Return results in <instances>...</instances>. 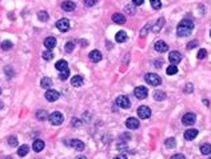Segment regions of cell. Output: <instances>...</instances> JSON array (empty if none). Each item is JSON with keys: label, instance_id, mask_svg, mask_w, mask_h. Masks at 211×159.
Returning a JSON list of instances; mask_svg holds the SVG:
<instances>
[{"label": "cell", "instance_id": "24", "mask_svg": "<svg viewBox=\"0 0 211 159\" xmlns=\"http://www.w3.org/2000/svg\"><path fill=\"white\" fill-rule=\"evenodd\" d=\"M200 153L202 155H210L211 154V144L210 143H205L200 146Z\"/></svg>", "mask_w": 211, "mask_h": 159}, {"label": "cell", "instance_id": "27", "mask_svg": "<svg viewBox=\"0 0 211 159\" xmlns=\"http://www.w3.org/2000/svg\"><path fill=\"white\" fill-rule=\"evenodd\" d=\"M166 72H167V75H175V74H178V67L175 64H171V66L167 67Z\"/></svg>", "mask_w": 211, "mask_h": 159}, {"label": "cell", "instance_id": "41", "mask_svg": "<svg viewBox=\"0 0 211 159\" xmlns=\"http://www.w3.org/2000/svg\"><path fill=\"white\" fill-rule=\"evenodd\" d=\"M192 90H194V86H192V84H191V83H187L186 87H185V92H186V94H191Z\"/></svg>", "mask_w": 211, "mask_h": 159}, {"label": "cell", "instance_id": "44", "mask_svg": "<svg viewBox=\"0 0 211 159\" xmlns=\"http://www.w3.org/2000/svg\"><path fill=\"white\" fill-rule=\"evenodd\" d=\"M194 47H198V42H196V40H194V42H190L189 44H187V48H189V50H192Z\"/></svg>", "mask_w": 211, "mask_h": 159}, {"label": "cell", "instance_id": "8", "mask_svg": "<svg viewBox=\"0 0 211 159\" xmlns=\"http://www.w3.org/2000/svg\"><path fill=\"white\" fill-rule=\"evenodd\" d=\"M56 27H58L59 31L67 32L70 29V22H68V19H59L58 22H56Z\"/></svg>", "mask_w": 211, "mask_h": 159}, {"label": "cell", "instance_id": "15", "mask_svg": "<svg viewBox=\"0 0 211 159\" xmlns=\"http://www.w3.org/2000/svg\"><path fill=\"white\" fill-rule=\"evenodd\" d=\"M70 144H71V147H73L75 150H78V151H83V150H84V147H86L84 142H82L79 139H72L71 142H70Z\"/></svg>", "mask_w": 211, "mask_h": 159}, {"label": "cell", "instance_id": "9", "mask_svg": "<svg viewBox=\"0 0 211 159\" xmlns=\"http://www.w3.org/2000/svg\"><path fill=\"white\" fill-rule=\"evenodd\" d=\"M59 96H60V94L58 92V91H55V90L46 91V99L48 100V102H56V100L59 99Z\"/></svg>", "mask_w": 211, "mask_h": 159}, {"label": "cell", "instance_id": "18", "mask_svg": "<svg viewBox=\"0 0 211 159\" xmlns=\"http://www.w3.org/2000/svg\"><path fill=\"white\" fill-rule=\"evenodd\" d=\"M90 60L94 63H98L102 60V54H100V51H98V50H94V51L90 52Z\"/></svg>", "mask_w": 211, "mask_h": 159}, {"label": "cell", "instance_id": "53", "mask_svg": "<svg viewBox=\"0 0 211 159\" xmlns=\"http://www.w3.org/2000/svg\"><path fill=\"white\" fill-rule=\"evenodd\" d=\"M3 106H4V104H3V102H0V110L3 108Z\"/></svg>", "mask_w": 211, "mask_h": 159}, {"label": "cell", "instance_id": "3", "mask_svg": "<svg viewBox=\"0 0 211 159\" xmlns=\"http://www.w3.org/2000/svg\"><path fill=\"white\" fill-rule=\"evenodd\" d=\"M48 119H49V123L53 124V126H59V124H62L63 123V114L62 112H59V111H55V112H52L51 115L48 116Z\"/></svg>", "mask_w": 211, "mask_h": 159}, {"label": "cell", "instance_id": "39", "mask_svg": "<svg viewBox=\"0 0 211 159\" xmlns=\"http://www.w3.org/2000/svg\"><path fill=\"white\" fill-rule=\"evenodd\" d=\"M71 124H72L73 127H80V126H82V120L78 119V118H72Z\"/></svg>", "mask_w": 211, "mask_h": 159}, {"label": "cell", "instance_id": "16", "mask_svg": "<svg viewBox=\"0 0 211 159\" xmlns=\"http://www.w3.org/2000/svg\"><path fill=\"white\" fill-rule=\"evenodd\" d=\"M44 146H46V143L42 139H36V140H33V143H32V150L35 151V153H40V151L44 148Z\"/></svg>", "mask_w": 211, "mask_h": 159}, {"label": "cell", "instance_id": "1", "mask_svg": "<svg viewBox=\"0 0 211 159\" xmlns=\"http://www.w3.org/2000/svg\"><path fill=\"white\" fill-rule=\"evenodd\" d=\"M192 29H194V23L189 19H185V20H182V22L179 23L178 28H176V35H178L179 38L189 36V35H191Z\"/></svg>", "mask_w": 211, "mask_h": 159}, {"label": "cell", "instance_id": "23", "mask_svg": "<svg viewBox=\"0 0 211 159\" xmlns=\"http://www.w3.org/2000/svg\"><path fill=\"white\" fill-rule=\"evenodd\" d=\"M154 99H155L156 102H163V100L166 99V92L165 91H155V92H154Z\"/></svg>", "mask_w": 211, "mask_h": 159}, {"label": "cell", "instance_id": "35", "mask_svg": "<svg viewBox=\"0 0 211 159\" xmlns=\"http://www.w3.org/2000/svg\"><path fill=\"white\" fill-rule=\"evenodd\" d=\"M8 144H9V146H11V147H16V146H18V139H16V137H13V135H12V137H9L8 138Z\"/></svg>", "mask_w": 211, "mask_h": 159}, {"label": "cell", "instance_id": "4", "mask_svg": "<svg viewBox=\"0 0 211 159\" xmlns=\"http://www.w3.org/2000/svg\"><path fill=\"white\" fill-rule=\"evenodd\" d=\"M134 95H135L138 99H146L147 95H148V90L146 88L145 86H139V87H136L135 90H134Z\"/></svg>", "mask_w": 211, "mask_h": 159}, {"label": "cell", "instance_id": "28", "mask_svg": "<svg viewBox=\"0 0 211 159\" xmlns=\"http://www.w3.org/2000/svg\"><path fill=\"white\" fill-rule=\"evenodd\" d=\"M36 118H38L39 120H46L47 118H48V115H47V112L44 110H39V111H36Z\"/></svg>", "mask_w": 211, "mask_h": 159}, {"label": "cell", "instance_id": "26", "mask_svg": "<svg viewBox=\"0 0 211 159\" xmlns=\"http://www.w3.org/2000/svg\"><path fill=\"white\" fill-rule=\"evenodd\" d=\"M55 67H56V70L63 71V70H67V68H68V63H67L66 60H59V62H56Z\"/></svg>", "mask_w": 211, "mask_h": 159}, {"label": "cell", "instance_id": "57", "mask_svg": "<svg viewBox=\"0 0 211 159\" xmlns=\"http://www.w3.org/2000/svg\"><path fill=\"white\" fill-rule=\"evenodd\" d=\"M209 159H211V157H210V158H209Z\"/></svg>", "mask_w": 211, "mask_h": 159}, {"label": "cell", "instance_id": "51", "mask_svg": "<svg viewBox=\"0 0 211 159\" xmlns=\"http://www.w3.org/2000/svg\"><path fill=\"white\" fill-rule=\"evenodd\" d=\"M126 12H130V13H132V12H134V9H132V8H130V7L127 5V7H126Z\"/></svg>", "mask_w": 211, "mask_h": 159}, {"label": "cell", "instance_id": "2", "mask_svg": "<svg viewBox=\"0 0 211 159\" xmlns=\"http://www.w3.org/2000/svg\"><path fill=\"white\" fill-rule=\"evenodd\" d=\"M145 80L150 84V86H154V87L160 86V84H162V78H160L159 75H156V74H152V72L146 74V75H145Z\"/></svg>", "mask_w": 211, "mask_h": 159}, {"label": "cell", "instance_id": "6", "mask_svg": "<svg viewBox=\"0 0 211 159\" xmlns=\"http://www.w3.org/2000/svg\"><path fill=\"white\" fill-rule=\"evenodd\" d=\"M138 116L140 118V119H148L150 116H151V110H150V107L147 106H140L138 107Z\"/></svg>", "mask_w": 211, "mask_h": 159}, {"label": "cell", "instance_id": "20", "mask_svg": "<svg viewBox=\"0 0 211 159\" xmlns=\"http://www.w3.org/2000/svg\"><path fill=\"white\" fill-rule=\"evenodd\" d=\"M112 22H115L116 24H124L126 23V16L123 13H114L112 15Z\"/></svg>", "mask_w": 211, "mask_h": 159}, {"label": "cell", "instance_id": "22", "mask_svg": "<svg viewBox=\"0 0 211 159\" xmlns=\"http://www.w3.org/2000/svg\"><path fill=\"white\" fill-rule=\"evenodd\" d=\"M127 33L124 32V31H119V32H116V35H115V40L118 43H124L126 40H127Z\"/></svg>", "mask_w": 211, "mask_h": 159}, {"label": "cell", "instance_id": "49", "mask_svg": "<svg viewBox=\"0 0 211 159\" xmlns=\"http://www.w3.org/2000/svg\"><path fill=\"white\" fill-rule=\"evenodd\" d=\"M120 139H126V140H128V139H130V135H128V134H123L122 137H120Z\"/></svg>", "mask_w": 211, "mask_h": 159}, {"label": "cell", "instance_id": "13", "mask_svg": "<svg viewBox=\"0 0 211 159\" xmlns=\"http://www.w3.org/2000/svg\"><path fill=\"white\" fill-rule=\"evenodd\" d=\"M154 48H155L158 52H167V50H168V46H167V43L163 42V40H158V42H155V46H154Z\"/></svg>", "mask_w": 211, "mask_h": 159}, {"label": "cell", "instance_id": "40", "mask_svg": "<svg viewBox=\"0 0 211 159\" xmlns=\"http://www.w3.org/2000/svg\"><path fill=\"white\" fill-rule=\"evenodd\" d=\"M4 72H5V75H7V76H13L12 67H9V66H5V67H4Z\"/></svg>", "mask_w": 211, "mask_h": 159}, {"label": "cell", "instance_id": "38", "mask_svg": "<svg viewBox=\"0 0 211 159\" xmlns=\"http://www.w3.org/2000/svg\"><path fill=\"white\" fill-rule=\"evenodd\" d=\"M163 23H165V19H160V20H158L156 22V26H155V28H154V32H158V31H160L162 29V26H163Z\"/></svg>", "mask_w": 211, "mask_h": 159}, {"label": "cell", "instance_id": "32", "mask_svg": "<svg viewBox=\"0 0 211 159\" xmlns=\"http://www.w3.org/2000/svg\"><path fill=\"white\" fill-rule=\"evenodd\" d=\"M38 18H39V20H42V22H47V20H48V13L46 11H39Z\"/></svg>", "mask_w": 211, "mask_h": 159}, {"label": "cell", "instance_id": "21", "mask_svg": "<svg viewBox=\"0 0 211 159\" xmlns=\"http://www.w3.org/2000/svg\"><path fill=\"white\" fill-rule=\"evenodd\" d=\"M28 151H29V146L28 144H22L19 148H18V155L20 158H23V157H26L27 154H28Z\"/></svg>", "mask_w": 211, "mask_h": 159}, {"label": "cell", "instance_id": "30", "mask_svg": "<svg viewBox=\"0 0 211 159\" xmlns=\"http://www.w3.org/2000/svg\"><path fill=\"white\" fill-rule=\"evenodd\" d=\"M13 47V44L9 40H4V42L2 43V50H4V51H8V50H11Z\"/></svg>", "mask_w": 211, "mask_h": 159}, {"label": "cell", "instance_id": "56", "mask_svg": "<svg viewBox=\"0 0 211 159\" xmlns=\"http://www.w3.org/2000/svg\"><path fill=\"white\" fill-rule=\"evenodd\" d=\"M210 36H211V31H210Z\"/></svg>", "mask_w": 211, "mask_h": 159}, {"label": "cell", "instance_id": "42", "mask_svg": "<svg viewBox=\"0 0 211 159\" xmlns=\"http://www.w3.org/2000/svg\"><path fill=\"white\" fill-rule=\"evenodd\" d=\"M150 29H151V26H150V24H146V26H145V28H143V31L140 32V36H146L147 31H150Z\"/></svg>", "mask_w": 211, "mask_h": 159}, {"label": "cell", "instance_id": "54", "mask_svg": "<svg viewBox=\"0 0 211 159\" xmlns=\"http://www.w3.org/2000/svg\"><path fill=\"white\" fill-rule=\"evenodd\" d=\"M4 159H12L11 157H7V158H4Z\"/></svg>", "mask_w": 211, "mask_h": 159}, {"label": "cell", "instance_id": "52", "mask_svg": "<svg viewBox=\"0 0 211 159\" xmlns=\"http://www.w3.org/2000/svg\"><path fill=\"white\" fill-rule=\"evenodd\" d=\"M75 159H87V158L84 157V155H78V157H76Z\"/></svg>", "mask_w": 211, "mask_h": 159}, {"label": "cell", "instance_id": "19", "mask_svg": "<svg viewBox=\"0 0 211 159\" xmlns=\"http://www.w3.org/2000/svg\"><path fill=\"white\" fill-rule=\"evenodd\" d=\"M83 83H84V79H83V76L75 75V76L71 78V84H72V87H80V86H83Z\"/></svg>", "mask_w": 211, "mask_h": 159}, {"label": "cell", "instance_id": "14", "mask_svg": "<svg viewBox=\"0 0 211 159\" xmlns=\"http://www.w3.org/2000/svg\"><path fill=\"white\" fill-rule=\"evenodd\" d=\"M62 8L64 9L66 12H72L73 9L76 8V4L73 2H71V0H66V2L62 3Z\"/></svg>", "mask_w": 211, "mask_h": 159}, {"label": "cell", "instance_id": "43", "mask_svg": "<svg viewBox=\"0 0 211 159\" xmlns=\"http://www.w3.org/2000/svg\"><path fill=\"white\" fill-rule=\"evenodd\" d=\"M96 2H98V0H84V4L87 7H92V5L96 4Z\"/></svg>", "mask_w": 211, "mask_h": 159}, {"label": "cell", "instance_id": "36", "mask_svg": "<svg viewBox=\"0 0 211 159\" xmlns=\"http://www.w3.org/2000/svg\"><path fill=\"white\" fill-rule=\"evenodd\" d=\"M196 56H198V59H199V60L206 59V57H207V51H206L205 48H200L199 51H198V55H196Z\"/></svg>", "mask_w": 211, "mask_h": 159}, {"label": "cell", "instance_id": "55", "mask_svg": "<svg viewBox=\"0 0 211 159\" xmlns=\"http://www.w3.org/2000/svg\"><path fill=\"white\" fill-rule=\"evenodd\" d=\"M0 94H2V88H0Z\"/></svg>", "mask_w": 211, "mask_h": 159}, {"label": "cell", "instance_id": "37", "mask_svg": "<svg viewBox=\"0 0 211 159\" xmlns=\"http://www.w3.org/2000/svg\"><path fill=\"white\" fill-rule=\"evenodd\" d=\"M52 57H53V54H52V51H49V50H47V51L43 52V59L44 60H51Z\"/></svg>", "mask_w": 211, "mask_h": 159}, {"label": "cell", "instance_id": "31", "mask_svg": "<svg viewBox=\"0 0 211 159\" xmlns=\"http://www.w3.org/2000/svg\"><path fill=\"white\" fill-rule=\"evenodd\" d=\"M68 76H70V70L68 68L63 70V71H60V72H59V79L60 80H66Z\"/></svg>", "mask_w": 211, "mask_h": 159}, {"label": "cell", "instance_id": "48", "mask_svg": "<svg viewBox=\"0 0 211 159\" xmlns=\"http://www.w3.org/2000/svg\"><path fill=\"white\" fill-rule=\"evenodd\" d=\"M162 60H156V62L155 63H154V66H155V67H159V68H160V67H162Z\"/></svg>", "mask_w": 211, "mask_h": 159}, {"label": "cell", "instance_id": "25", "mask_svg": "<svg viewBox=\"0 0 211 159\" xmlns=\"http://www.w3.org/2000/svg\"><path fill=\"white\" fill-rule=\"evenodd\" d=\"M40 86H42L43 88L48 90L49 87L52 86V80L49 79V78H43V79H42V82H40Z\"/></svg>", "mask_w": 211, "mask_h": 159}, {"label": "cell", "instance_id": "11", "mask_svg": "<svg viewBox=\"0 0 211 159\" xmlns=\"http://www.w3.org/2000/svg\"><path fill=\"white\" fill-rule=\"evenodd\" d=\"M198 130L195 128H189V130L185 131V139L186 140H194L196 137H198Z\"/></svg>", "mask_w": 211, "mask_h": 159}, {"label": "cell", "instance_id": "7", "mask_svg": "<svg viewBox=\"0 0 211 159\" xmlns=\"http://www.w3.org/2000/svg\"><path fill=\"white\" fill-rule=\"evenodd\" d=\"M195 120H196L195 114H194V112H187L185 116H183L182 123L185 124V126H192V124L195 123Z\"/></svg>", "mask_w": 211, "mask_h": 159}, {"label": "cell", "instance_id": "47", "mask_svg": "<svg viewBox=\"0 0 211 159\" xmlns=\"http://www.w3.org/2000/svg\"><path fill=\"white\" fill-rule=\"evenodd\" d=\"M132 3L135 5H142L143 3H145V0H132Z\"/></svg>", "mask_w": 211, "mask_h": 159}, {"label": "cell", "instance_id": "12", "mask_svg": "<svg viewBox=\"0 0 211 159\" xmlns=\"http://www.w3.org/2000/svg\"><path fill=\"white\" fill-rule=\"evenodd\" d=\"M126 127L130 130H136V128H139V120L136 118H128L126 120Z\"/></svg>", "mask_w": 211, "mask_h": 159}, {"label": "cell", "instance_id": "33", "mask_svg": "<svg viewBox=\"0 0 211 159\" xmlns=\"http://www.w3.org/2000/svg\"><path fill=\"white\" fill-rule=\"evenodd\" d=\"M73 48H75V44H73V42H68V43H66V46H64L66 52L71 54V52L73 51Z\"/></svg>", "mask_w": 211, "mask_h": 159}, {"label": "cell", "instance_id": "45", "mask_svg": "<svg viewBox=\"0 0 211 159\" xmlns=\"http://www.w3.org/2000/svg\"><path fill=\"white\" fill-rule=\"evenodd\" d=\"M170 159H186V158H185V155L183 154H175V155H172Z\"/></svg>", "mask_w": 211, "mask_h": 159}, {"label": "cell", "instance_id": "34", "mask_svg": "<svg viewBox=\"0 0 211 159\" xmlns=\"http://www.w3.org/2000/svg\"><path fill=\"white\" fill-rule=\"evenodd\" d=\"M151 2V5L154 9H160L162 8V2L160 0H150Z\"/></svg>", "mask_w": 211, "mask_h": 159}, {"label": "cell", "instance_id": "17", "mask_svg": "<svg viewBox=\"0 0 211 159\" xmlns=\"http://www.w3.org/2000/svg\"><path fill=\"white\" fill-rule=\"evenodd\" d=\"M56 46V39L53 38V36H48V38H46L44 40V47L47 50H49V51H52V48Z\"/></svg>", "mask_w": 211, "mask_h": 159}, {"label": "cell", "instance_id": "10", "mask_svg": "<svg viewBox=\"0 0 211 159\" xmlns=\"http://www.w3.org/2000/svg\"><path fill=\"white\" fill-rule=\"evenodd\" d=\"M168 60L171 64H175L176 66V64L180 63V60H182V55H180L178 51H171L168 55Z\"/></svg>", "mask_w": 211, "mask_h": 159}, {"label": "cell", "instance_id": "50", "mask_svg": "<svg viewBox=\"0 0 211 159\" xmlns=\"http://www.w3.org/2000/svg\"><path fill=\"white\" fill-rule=\"evenodd\" d=\"M114 159H127V155H116Z\"/></svg>", "mask_w": 211, "mask_h": 159}, {"label": "cell", "instance_id": "5", "mask_svg": "<svg viewBox=\"0 0 211 159\" xmlns=\"http://www.w3.org/2000/svg\"><path fill=\"white\" fill-rule=\"evenodd\" d=\"M116 104H118L119 107L124 108V110L131 107V102H130L128 96H124V95H120V96L116 98Z\"/></svg>", "mask_w": 211, "mask_h": 159}, {"label": "cell", "instance_id": "29", "mask_svg": "<svg viewBox=\"0 0 211 159\" xmlns=\"http://www.w3.org/2000/svg\"><path fill=\"white\" fill-rule=\"evenodd\" d=\"M165 144H166L167 148H174V147L176 146V140L174 139V138H168V139H166Z\"/></svg>", "mask_w": 211, "mask_h": 159}, {"label": "cell", "instance_id": "46", "mask_svg": "<svg viewBox=\"0 0 211 159\" xmlns=\"http://www.w3.org/2000/svg\"><path fill=\"white\" fill-rule=\"evenodd\" d=\"M128 146H127V143H124V142H122V143H119V146H118V148L119 150H124V148H127Z\"/></svg>", "mask_w": 211, "mask_h": 159}]
</instances>
